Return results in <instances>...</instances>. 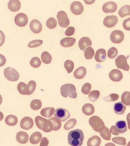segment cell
Wrapping results in <instances>:
<instances>
[{"mask_svg": "<svg viewBox=\"0 0 130 146\" xmlns=\"http://www.w3.org/2000/svg\"><path fill=\"white\" fill-rule=\"evenodd\" d=\"M77 123V121L76 119H71L68 121L64 125V129L65 130H69L73 129L76 125Z\"/></svg>", "mask_w": 130, "mask_h": 146, "instance_id": "obj_35", "label": "cell"}, {"mask_svg": "<svg viewBox=\"0 0 130 146\" xmlns=\"http://www.w3.org/2000/svg\"><path fill=\"white\" fill-rule=\"evenodd\" d=\"M127 146H130V141H129L127 145Z\"/></svg>", "mask_w": 130, "mask_h": 146, "instance_id": "obj_54", "label": "cell"}, {"mask_svg": "<svg viewBox=\"0 0 130 146\" xmlns=\"http://www.w3.org/2000/svg\"><path fill=\"white\" fill-rule=\"evenodd\" d=\"M65 68L67 70L68 74H70L73 70L74 68V63L71 60H68L64 62Z\"/></svg>", "mask_w": 130, "mask_h": 146, "instance_id": "obj_39", "label": "cell"}, {"mask_svg": "<svg viewBox=\"0 0 130 146\" xmlns=\"http://www.w3.org/2000/svg\"><path fill=\"white\" fill-rule=\"evenodd\" d=\"M90 125L96 132H100L104 131L105 128V123L98 116H92L89 120Z\"/></svg>", "mask_w": 130, "mask_h": 146, "instance_id": "obj_4", "label": "cell"}, {"mask_svg": "<svg viewBox=\"0 0 130 146\" xmlns=\"http://www.w3.org/2000/svg\"><path fill=\"white\" fill-rule=\"evenodd\" d=\"M112 140L115 143L121 145H126V139L123 137H116L113 138Z\"/></svg>", "mask_w": 130, "mask_h": 146, "instance_id": "obj_44", "label": "cell"}, {"mask_svg": "<svg viewBox=\"0 0 130 146\" xmlns=\"http://www.w3.org/2000/svg\"><path fill=\"white\" fill-rule=\"evenodd\" d=\"M118 50L115 47H112L110 48L108 51V56L110 59H114L117 56Z\"/></svg>", "mask_w": 130, "mask_h": 146, "instance_id": "obj_43", "label": "cell"}, {"mask_svg": "<svg viewBox=\"0 0 130 146\" xmlns=\"http://www.w3.org/2000/svg\"><path fill=\"white\" fill-rule=\"evenodd\" d=\"M42 137V134L40 132H35L30 137V142L32 144H37L41 141Z\"/></svg>", "mask_w": 130, "mask_h": 146, "instance_id": "obj_28", "label": "cell"}, {"mask_svg": "<svg viewBox=\"0 0 130 146\" xmlns=\"http://www.w3.org/2000/svg\"><path fill=\"white\" fill-rule=\"evenodd\" d=\"M4 75L8 80L12 82H16L20 78V75L17 71L11 67L5 68Z\"/></svg>", "mask_w": 130, "mask_h": 146, "instance_id": "obj_6", "label": "cell"}, {"mask_svg": "<svg viewBox=\"0 0 130 146\" xmlns=\"http://www.w3.org/2000/svg\"><path fill=\"white\" fill-rule=\"evenodd\" d=\"M42 105V102L39 100H33L30 103V107L35 111L41 109Z\"/></svg>", "mask_w": 130, "mask_h": 146, "instance_id": "obj_34", "label": "cell"}, {"mask_svg": "<svg viewBox=\"0 0 130 146\" xmlns=\"http://www.w3.org/2000/svg\"><path fill=\"white\" fill-rule=\"evenodd\" d=\"M55 112L54 108L53 107H47L42 110L41 114L44 117L49 118L51 117Z\"/></svg>", "mask_w": 130, "mask_h": 146, "instance_id": "obj_29", "label": "cell"}, {"mask_svg": "<svg viewBox=\"0 0 130 146\" xmlns=\"http://www.w3.org/2000/svg\"><path fill=\"white\" fill-rule=\"evenodd\" d=\"M41 58L42 62L46 64H50L52 60L51 55L47 51H44L42 53Z\"/></svg>", "mask_w": 130, "mask_h": 146, "instance_id": "obj_32", "label": "cell"}, {"mask_svg": "<svg viewBox=\"0 0 130 146\" xmlns=\"http://www.w3.org/2000/svg\"><path fill=\"white\" fill-rule=\"evenodd\" d=\"M105 146H116L114 144L112 143H108L106 144Z\"/></svg>", "mask_w": 130, "mask_h": 146, "instance_id": "obj_53", "label": "cell"}, {"mask_svg": "<svg viewBox=\"0 0 130 146\" xmlns=\"http://www.w3.org/2000/svg\"><path fill=\"white\" fill-rule=\"evenodd\" d=\"M86 73L87 70L86 68L82 66L77 68L74 72V77L77 79H82L86 76Z\"/></svg>", "mask_w": 130, "mask_h": 146, "instance_id": "obj_24", "label": "cell"}, {"mask_svg": "<svg viewBox=\"0 0 130 146\" xmlns=\"http://www.w3.org/2000/svg\"><path fill=\"white\" fill-rule=\"evenodd\" d=\"M118 14L121 18L130 15V5H126L122 7L119 11Z\"/></svg>", "mask_w": 130, "mask_h": 146, "instance_id": "obj_31", "label": "cell"}, {"mask_svg": "<svg viewBox=\"0 0 130 146\" xmlns=\"http://www.w3.org/2000/svg\"><path fill=\"white\" fill-rule=\"evenodd\" d=\"M17 89L19 92L22 95H30V88L28 85L23 82L18 84Z\"/></svg>", "mask_w": 130, "mask_h": 146, "instance_id": "obj_23", "label": "cell"}, {"mask_svg": "<svg viewBox=\"0 0 130 146\" xmlns=\"http://www.w3.org/2000/svg\"><path fill=\"white\" fill-rule=\"evenodd\" d=\"M30 29L34 33H39L42 31V26L41 22L37 19L33 20L30 23Z\"/></svg>", "mask_w": 130, "mask_h": 146, "instance_id": "obj_17", "label": "cell"}, {"mask_svg": "<svg viewBox=\"0 0 130 146\" xmlns=\"http://www.w3.org/2000/svg\"><path fill=\"white\" fill-rule=\"evenodd\" d=\"M124 33L121 30L114 31L110 35V40L112 42L115 44H119L124 40Z\"/></svg>", "mask_w": 130, "mask_h": 146, "instance_id": "obj_10", "label": "cell"}, {"mask_svg": "<svg viewBox=\"0 0 130 146\" xmlns=\"http://www.w3.org/2000/svg\"><path fill=\"white\" fill-rule=\"evenodd\" d=\"M84 9V7L80 2H74L71 5V11L72 13L75 15H78L82 14Z\"/></svg>", "mask_w": 130, "mask_h": 146, "instance_id": "obj_12", "label": "cell"}, {"mask_svg": "<svg viewBox=\"0 0 130 146\" xmlns=\"http://www.w3.org/2000/svg\"></svg>", "mask_w": 130, "mask_h": 146, "instance_id": "obj_56", "label": "cell"}, {"mask_svg": "<svg viewBox=\"0 0 130 146\" xmlns=\"http://www.w3.org/2000/svg\"><path fill=\"white\" fill-rule=\"evenodd\" d=\"M117 5L114 2L105 3L102 7V10L105 13H114L117 9Z\"/></svg>", "mask_w": 130, "mask_h": 146, "instance_id": "obj_16", "label": "cell"}, {"mask_svg": "<svg viewBox=\"0 0 130 146\" xmlns=\"http://www.w3.org/2000/svg\"><path fill=\"white\" fill-rule=\"evenodd\" d=\"M126 106L121 102L115 103L114 105V111L116 114L118 115H122L126 110Z\"/></svg>", "mask_w": 130, "mask_h": 146, "instance_id": "obj_22", "label": "cell"}, {"mask_svg": "<svg viewBox=\"0 0 130 146\" xmlns=\"http://www.w3.org/2000/svg\"><path fill=\"white\" fill-rule=\"evenodd\" d=\"M43 43V41L42 40H33L29 42L28 44V47L30 48H36L41 45Z\"/></svg>", "mask_w": 130, "mask_h": 146, "instance_id": "obj_46", "label": "cell"}, {"mask_svg": "<svg viewBox=\"0 0 130 146\" xmlns=\"http://www.w3.org/2000/svg\"><path fill=\"white\" fill-rule=\"evenodd\" d=\"M76 40V39L73 38H65L60 41V44L64 48H68L72 46L75 42Z\"/></svg>", "mask_w": 130, "mask_h": 146, "instance_id": "obj_25", "label": "cell"}, {"mask_svg": "<svg viewBox=\"0 0 130 146\" xmlns=\"http://www.w3.org/2000/svg\"><path fill=\"white\" fill-rule=\"evenodd\" d=\"M78 45L81 50L84 51L85 49L87 47L92 46V42L91 40L89 38L84 37L79 40Z\"/></svg>", "mask_w": 130, "mask_h": 146, "instance_id": "obj_18", "label": "cell"}, {"mask_svg": "<svg viewBox=\"0 0 130 146\" xmlns=\"http://www.w3.org/2000/svg\"><path fill=\"white\" fill-rule=\"evenodd\" d=\"M121 101L122 103L125 105H130V92H124L121 96Z\"/></svg>", "mask_w": 130, "mask_h": 146, "instance_id": "obj_36", "label": "cell"}, {"mask_svg": "<svg viewBox=\"0 0 130 146\" xmlns=\"http://www.w3.org/2000/svg\"><path fill=\"white\" fill-rule=\"evenodd\" d=\"M84 135L81 130L71 131L68 135V142L71 146H81L83 142Z\"/></svg>", "mask_w": 130, "mask_h": 146, "instance_id": "obj_1", "label": "cell"}, {"mask_svg": "<svg viewBox=\"0 0 130 146\" xmlns=\"http://www.w3.org/2000/svg\"><path fill=\"white\" fill-rule=\"evenodd\" d=\"M119 98V96L117 94H111L108 96L104 97L103 99L107 102H114L117 101Z\"/></svg>", "mask_w": 130, "mask_h": 146, "instance_id": "obj_45", "label": "cell"}, {"mask_svg": "<svg viewBox=\"0 0 130 146\" xmlns=\"http://www.w3.org/2000/svg\"><path fill=\"white\" fill-rule=\"evenodd\" d=\"M21 127L23 129L28 130L32 128L34 125L32 119L29 117H26L22 119L20 123Z\"/></svg>", "mask_w": 130, "mask_h": 146, "instance_id": "obj_14", "label": "cell"}, {"mask_svg": "<svg viewBox=\"0 0 130 146\" xmlns=\"http://www.w3.org/2000/svg\"><path fill=\"white\" fill-rule=\"evenodd\" d=\"M57 21L53 17L49 18L46 22V25L49 29H53L57 26Z\"/></svg>", "mask_w": 130, "mask_h": 146, "instance_id": "obj_40", "label": "cell"}, {"mask_svg": "<svg viewBox=\"0 0 130 146\" xmlns=\"http://www.w3.org/2000/svg\"><path fill=\"white\" fill-rule=\"evenodd\" d=\"M36 125L40 129L48 133L53 129V125L51 121L40 116H37L35 119Z\"/></svg>", "mask_w": 130, "mask_h": 146, "instance_id": "obj_2", "label": "cell"}, {"mask_svg": "<svg viewBox=\"0 0 130 146\" xmlns=\"http://www.w3.org/2000/svg\"><path fill=\"white\" fill-rule=\"evenodd\" d=\"M106 58V53L105 49H100L96 51L95 59L97 62H103L105 61Z\"/></svg>", "mask_w": 130, "mask_h": 146, "instance_id": "obj_20", "label": "cell"}, {"mask_svg": "<svg viewBox=\"0 0 130 146\" xmlns=\"http://www.w3.org/2000/svg\"><path fill=\"white\" fill-rule=\"evenodd\" d=\"M17 117L15 115H8L5 119V122L7 125L13 126L17 123Z\"/></svg>", "mask_w": 130, "mask_h": 146, "instance_id": "obj_30", "label": "cell"}, {"mask_svg": "<svg viewBox=\"0 0 130 146\" xmlns=\"http://www.w3.org/2000/svg\"><path fill=\"white\" fill-rule=\"evenodd\" d=\"M115 64L117 68L126 71H129V70L130 67L128 64L127 59L124 55H121L118 56L115 60Z\"/></svg>", "mask_w": 130, "mask_h": 146, "instance_id": "obj_9", "label": "cell"}, {"mask_svg": "<svg viewBox=\"0 0 130 146\" xmlns=\"http://www.w3.org/2000/svg\"><path fill=\"white\" fill-rule=\"evenodd\" d=\"M123 27L125 30L130 31V18L124 20L123 22Z\"/></svg>", "mask_w": 130, "mask_h": 146, "instance_id": "obj_49", "label": "cell"}, {"mask_svg": "<svg viewBox=\"0 0 130 146\" xmlns=\"http://www.w3.org/2000/svg\"><path fill=\"white\" fill-rule=\"evenodd\" d=\"M118 21V18L116 15L107 16L104 19L103 23L106 27L111 28L116 25Z\"/></svg>", "mask_w": 130, "mask_h": 146, "instance_id": "obj_13", "label": "cell"}, {"mask_svg": "<svg viewBox=\"0 0 130 146\" xmlns=\"http://www.w3.org/2000/svg\"><path fill=\"white\" fill-rule=\"evenodd\" d=\"M28 85L29 88H30V95H31L33 94L35 90L36 87V84L34 81L31 80L29 82Z\"/></svg>", "mask_w": 130, "mask_h": 146, "instance_id": "obj_48", "label": "cell"}, {"mask_svg": "<svg viewBox=\"0 0 130 146\" xmlns=\"http://www.w3.org/2000/svg\"><path fill=\"white\" fill-rule=\"evenodd\" d=\"M29 135L26 132L21 131L18 132L16 135V140L19 143L26 144L28 142Z\"/></svg>", "mask_w": 130, "mask_h": 146, "instance_id": "obj_21", "label": "cell"}, {"mask_svg": "<svg viewBox=\"0 0 130 146\" xmlns=\"http://www.w3.org/2000/svg\"><path fill=\"white\" fill-rule=\"evenodd\" d=\"M49 144V141L46 137H43L41 140L40 146H48Z\"/></svg>", "mask_w": 130, "mask_h": 146, "instance_id": "obj_51", "label": "cell"}, {"mask_svg": "<svg viewBox=\"0 0 130 146\" xmlns=\"http://www.w3.org/2000/svg\"><path fill=\"white\" fill-rule=\"evenodd\" d=\"M109 77L113 81L118 82L122 80L123 74L120 70L117 69H113L109 73Z\"/></svg>", "mask_w": 130, "mask_h": 146, "instance_id": "obj_15", "label": "cell"}, {"mask_svg": "<svg viewBox=\"0 0 130 146\" xmlns=\"http://www.w3.org/2000/svg\"><path fill=\"white\" fill-rule=\"evenodd\" d=\"M100 135L104 140H110L111 137V133L107 127H105L104 131L100 132Z\"/></svg>", "mask_w": 130, "mask_h": 146, "instance_id": "obj_41", "label": "cell"}, {"mask_svg": "<svg viewBox=\"0 0 130 146\" xmlns=\"http://www.w3.org/2000/svg\"><path fill=\"white\" fill-rule=\"evenodd\" d=\"M100 92L98 90H93L88 95V98L92 102H95L99 98Z\"/></svg>", "mask_w": 130, "mask_h": 146, "instance_id": "obj_37", "label": "cell"}, {"mask_svg": "<svg viewBox=\"0 0 130 146\" xmlns=\"http://www.w3.org/2000/svg\"></svg>", "mask_w": 130, "mask_h": 146, "instance_id": "obj_55", "label": "cell"}, {"mask_svg": "<svg viewBox=\"0 0 130 146\" xmlns=\"http://www.w3.org/2000/svg\"><path fill=\"white\" fill-rule=\"evenodd\" d=\"M21 6L20 2L18 0H11L8 4L9 9L12 12H16L19 11Z\"/></svg>", "mask_w": 130, "mask_h": 146, "instance_id": "obj_19", "label": "cell"}, {"mask_svg": "<svg viewBox=\"0 0 130 146\" xmlns=\"http://www.w3.org/2000/svg\"><path fill=\"white\" fill-rule=\"evenodd\" d=\"M60 92L63 97L75 99L77 97L76 87L73 84H66L63 85L60 88Z\"/></svg>", "mask_w": 130, "mask_h": 146, "instance_id": "obj_3", "label": "cell"}, {"mask_svg": "<svg viewBox=\"0 0 130 146\" xmlns=\"http://www.w3.org/2000/svg\"><path fill=\"white\" fill-rule=\"evenodd\" d=\"M41 60L38 57H34L30 60V64L33 68H38L41 66Z\"/></svg>", "mask_w": 130, "mask_h": 146, "instance_id": "obj_42", "label": "cell"}, {"mask_svg": "<svg viewBox=\"0 0 130 146\" xmlns=\"http://www.w3.org/2000/svg\"><path fill=\"white\" fill-rule=\"evenodd\" d=\"M91 89V85L89 83L84 84L82 88V92L84 95H88Z\"/></svg>", "mask_w": 130, "mask_h": 146, "instance_id": "obj_47", "label": "cell"}, {"mask_svg": "<svg viewBox=\"0 0 130 146\" xmlns=\"http://www.w3.org/2000/svg\"><path fill=\"white\" fill-rule=\"evenodd\" d=\"M28 22V19L26 15L24 13H19L15 18V22L19 27H24L26 25Z\"/></svg>", "mask_w": 130, "mask_h": 146, "instance_id": "obj_11", "label": "cell"}, {"mask_svg": "<svg viewBox=\"0 0 130 146\" xmlns=\"http://www.w3.org/2000/svg\"><path fill=\"white\" fill-rule=\"evenodd\" d=\"M49 121L52 122L53 125V131H57L60 129L61 126V123L60 120L57 118L52 117L49 119Z\"/></svg>", "mask_w": 130, "mask_h": 146, "instance_id": "obj_33", "label": "cell"}, {"mask_svg": "<svg viewBox=\"0 0 130 146\" xmlns=\"http://www.w3.org/2000/svg\"><path fill=\"white\" fill-rule=\"evenodd\" d=\"M54 116L61 122H63L67 121L70 116L69 111L63 108H59L55 111Z\"/></svg>", "mask_w": 130, "mask_h": 146, "instance_id": "obj_7", "label": "cell"}, {"mask_svg": "<svg viewBox=\"0 0 130 146\" xmlns=\"http://www.w3.org/2000/svg\"><path fill=\"white\" fill-rule=\"evenodd\" d=\"M127 130L126 122L120 121L116 122L115 126H112L110 132L114 135H118L120 133H123L126 132Z\"/></svg>", "mask_w": 130, "mask_h": 146, "instance_id": "obj_5", "label": "cell"}, {"mask_svg": "<svg viewBox=\"0 0 130 146\" xmlns=\"http://www.w3.org/2000/svg\"><path fill=\"white\" fill-rule=\"evenodd\" d=\"M127 121L128 127L130 130V113L127 114Z\"/></svg>", "mask_w": 130, "mask_h": 146, "instance_id": "obj_52", "label": "cell"}, {"mask_svg": "<svg viewBox=\"0 0 130 146\" xmlns=\"http://www.w3.org/2000/svg\"><path fill=\"white\" fill-rule=\"evenodd\" d=\"M75 29L74 27H70L67 28V30L65 31V34L67 36H71L74 34Z\"/></svg>", "mask_w": 130, "mask_h": 146, "instance_id": "obj_50", "label": "cell"}, {"mask_svg": "<svg viewBox=\"0 0 130 146\" xmlns=\"http://www.w3.org/2000/svg\"><path fill=\"white\" fill-rule=\"evenodd\" d=\"M82 111L84 114L86 115H92L94 113L95 108L92 104L87 103L84 104L82 108Z\"/></svg>", "mask_w": 130, "mask_h": 146, "instance_id": "obj_26", "label": "cell"}, {"mask_svg": "<svg viewBox=\"0 0 130 146\" xmlns=\"http://www.w3.org/2000/svg\"><path fill=\"white\" fill-rule=\"evenodd\" d=\"M95 54V51L92 47H88L84 52V56L86 59H91L93 58Z\"/></svg>", "mask_w": 130, "mask_h": 146, "instance_id": "obj_38", "label": "cell"}, {"mask_svg": "<svg viewBox=\"0 0 130 146\" xmlns=\"http://www.w3.org/2000/svg\"><path fill=\"white\" fill-rule=\"evenodd\" d=\"M101 143V139L97 135L89 138L87 142V146H100Z\"/></svg>", "mask_w": 130, "mask_h": 146, "instance_id": "obj_27", "label": "cell"}, {"mask_svg": "<svg viewBox=\"0 0 130 146\" xmlns=\"http://www.w3.org/2000/svg\"><path fill=\"white\" fill-rule=\"evenodd\" d=\"M57 19L59 25L63 28L67 27L70 22L67 13L63 11H59L57 14Z\"/></svg>", "mask_w": 130, "mask_h": 146, "instance_id": "obj_8", "label": "cell"}]
</instances>
